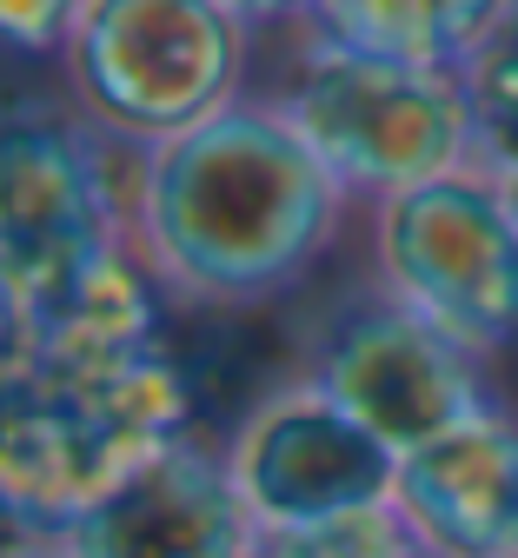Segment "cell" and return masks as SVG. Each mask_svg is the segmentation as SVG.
Masks as SVG:
<instances>
[{
  "label": "cell",
  "mask_w": 518,
  "mask_h": 558,
  "mask_svg": "<svg viewBox=\"0 0 518 558\" xmlns=\"http://www.w3.org/2000/svg\"><path fill=\"white\" fill-rule=\"evenodd\" d=\"M73 34H81V8L73 0H0V53L67 60Z\"/></svg>",
  "instance_id": "obj_13"
},
{
  "label": "cell",
  "mask_w": 518,
  "mask_h": 558,
  "mask_svg": "<svg viewBox=\"0 0 518 558\" xmlns=\"http://www.w3.org/2000/svg\"><path fill=\"white\" fill-rule=\"evenodd\" d=\"M219 452H227V472L246 512L260 519V532L326 525V519L393 506V485H399V452L306 386L260 399L219 439Z\"/></svg>",
  "instance_id": "obj_7"
},
{
  "label": "cell",
  "mask_w": 518,
  "mask_h": 558,
  "mask_svg": "<svg viewBox=\"0 0 518 558\" xmlns=\"http://www.w3.org/2000/svg\"><path fill=\"white\" fill-rule=\"evenodd\" d=\"M286 34V66L260 94L292 133L313 147V160L346 186V199H399L425 180H446L472 160V113L459 74L352 53L292 14H266Z\"/></svg>",
  "instance_id": "obj_2"
},
{
  "label": "cell",
  "mask_w": 518,
  "mask_h": 558,
  "mask_svg": "<svg viewBox=\"0 0 518 558\" xmlns=\"http://www.w3.org/2000/svg\"><path fill=\"white\" fill-rule=\"evenodd\" d=\"M60 558H260V519L246 512L227 452L186 433L113 478L60 532Z\"/></svg>",
  "instance_id": "obj_8"
},
{
  "label": "cell",
  "mask_w": 518,
  "mask_h": 558,
  "mask_svg": "<svg viewBox=\"0 0 518 558\" xmlns=\"http://www.w3.org/2000/svg\"><path fill=\"white\" fill-rule=\"evenodd\" d=\"M393 506L425 558H511L518 551V418L479 412L399 459Z\"/></svg>",
  "instance_id": "obj_9"
},
{
  "label": "cell",
  "mask_w": 518,
  "mask_h": 558,
  "mask_svg": "<svg viewBox=\"0 0 518 558\" xmlns=\"http://www.w3.org/2000/svg\"><path fill=\"white\" fill-rule=\"evenodd\" d=\"M34 545H47V532H34L27 519H14L8 506H0V558H21V551H34Z\"/></svg>",
  "instance_id": "obj_14"
},
{
  "label": "cell",
  "mask_w": 518,
  "mask_h": 558,
  "mask_svg": "<svg viewBox=\"0 0 518 558\" xmlns=\"http://www.w3.org/2000/svg\"><path fill=\"white\" fill-rule=\"evenodd\" d=\"M479 366V353L406 313L393 293H365L306 332L300 360H292V386L320 392L333 412H346L352 426H365L406 459L438 433L492 412Z\"/></svg>",
  "instance_id": "obj_6"
},
{
  "label": "cell",
  "mask_w": 518,
  "mask_h": 558,
  "mask_svg": "<svg viewBox=\"0 0 518 558\" xmlns=\"http://www.w3.org/2000/svg\"><path fill=\"white\" fill-rule=\"evenodd\" d=\"M21 558H60V551H53V538H47V545H34V551H21Z\"/></svg>",
  "instance_id": "obj_16"
},
{
  "label": "cell",
  "mask_w": 518,
  "mask_h": 558,
  "mask_svg": "<svg viewBox=\"0 0 518 558\" xmlns=\"http://www.w3.org/2000/svg\"><path fill=\"white\" fill-rule=\"evenodd\" d=\"M380 293L492 360L518 339V220L485 167L425 180L373 206Z\"/></svg>",
  "instance_id": "obj_5"
},
{
  "label": "cell",
  "mask_w": 518,
  "mask_h": 558,
  "mask_svg": "<svg viewBox=\"0 0 518 558\" xmlns=\"http://www.w3.org/2000/svg\"><path fill=\"white\" fill-rule=\"evenodd\" d=\"M346 186L260 94L133 167V246L173 313L292 300L346 227Z\"/></svg>",
  "instance_id": "obj_1"
},
{
  "label": "cell",
  "mask_w": 518,
  "mask_h": 558,
  "mask_svg": "<svg viewBox=\"0 0 518 558\" xmlns=\"http://www.w3.org/2000/svg\"><path fill=\"white\" fill-rule=\"evenodd\" d=\"M133 154L60 100H0V287L53 313L133 246Z\"/></svg>",
  "instance_id": "obj_4"
},
{
  "label": "cell",
  "mask_w": 518,
  "mask_h": 558,
  "mask_svg": "<svg viewBox=\"0 0 518 558\" xmlns=\"http://www.w3.org/2000/svg\"><path fill=\"white\" fill-rule=\"evenodd\" d=\"M492 14V0H320V8H292L300 27L373 60L425 66V74H466Z\"/></svg>",
  "instance_id": "obj_10"
},
{
  "label": "cell",
  "mask_w": 518,
  "mask_h": 558,
  "mask_svg": "<svg viewBox=\"0 0 518 558\" xmlns=\"http://www.w3.org/2000/svg\"><path fill=\"white\" fill-rule=\"evenodd\" d=\"M260 558H425L399 506H373L326 525H292V532H260Z\"/></svg>",
  "instance_id": "obj_12"
},
{
  "label": "cell",
  "mask_w": 518,
  "mask_h": 558,
  "mask_svg": "<svg viewBox=\"0 0 518 558\" xmlns=\"http://www.w3.org/2000/svg\"><path fill=\"white\" fill-rule=\"evenodd\" d=\"M498 180V193H505V206H511V220H518V173H492Z\"/></svg>",
  "instance_id": "obj_15"
},
{
  "label": "cell",
  "mask_w": 518,
  "mask_h": 558,
  "mask_svg": "<svg viewBox=\"0 0 518 558\" xmlns=\"http://www.w3.org/2000/svg\"><path fill=\"white\" fill-rule=\"evenodd\" d=\"M459 87L472 113V160L485 173H518V8L492 14Z\"/></svg>",
  "instance_id": "obj_11"
},
{
  "label": "cell",
  "mask_w": 518,
  "mask_h": 558,
  "mask_svg": "<svg viewBox=\"0 0 518 558\" xmlns=\"http://www.w3.org/2000/svg\"><path fill=\"white\" fill-rule=\"evenodd\" d=\"M260 14L219 0H94L67 47V87L113 147L160 154L253 87Z\"/></svg>",
  "instance_id": "obj_3"
}]
</instances>
